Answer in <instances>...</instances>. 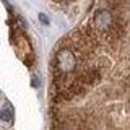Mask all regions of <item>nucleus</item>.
Here are the masks:
<instances>
[{
    "label": "nucleus",
    "instance_id": "f257e3e1",
    "mask_svg": "<svg viewBox=\"0 0 130 130\" xmlns=\"http://www.w3.org/2000/svg\"><path fill=\"white\" fill-rule=\"evenodd\" d=\"M3 122H11L13 120V109L10 107V104H5V107L2 109V114H0Z\"/></svg>",
    "mask_w": 130,
    "mask_h": 130
},
{
    "label": "nucleus",
    "instance_id": "f03ea898",
    "mask_svg": "<svg viewBox=\"0 0 130 130\" xmlns=\"http://www.w3.org/2000/svg\"><path fill=\"white\" fill-rule=\"evenodd\" d=\"M39 18H41V21H42L44 24H47V18H46V16H44L42 13H41V15H39Z\"/></svg>",
    "mask_w": 130,
    "mask_h": 130
}]
</instances>
